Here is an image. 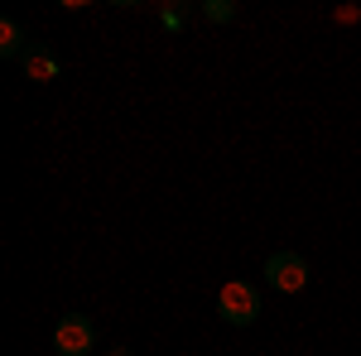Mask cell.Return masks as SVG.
<instances>
[{"label":"cell","instance_id":"1","mask_svg":"<svg viewBox=\"0 0 361 356\" xmlns=\"http://www.w3.org/2000/svg\"><path fill=\"white\" fill-rule=\"evenodd\" d=\"M217 313H222V323H231V328H250L260 318V289L250 279H226L222 294H217Z\"/></svg>","mask_w":361,"mask_h":356},{"label":"cell","instance_id":"2","mask_svg":"<svg viewBox=\"0 0 361 356\" xmlns=\"http://www.w3.org/2000/svg\"><path fill=\"white\" fill-rule=\"evenodd\" d=\"M92 347H97V323L87 313L58 318V328H54V352L58 356H92Z\"/></svg>","mask_w":361,"mask_h":356},{"label":"cell","instance_id":"3","mask_svg":"<svg viewBox=\"0 0 361 356\" xmlns=\"http://www.w3.org/2000/svg\"><path fill=\"white\" fill-rule=\"evenodd\" d=\"M265 284H270L275 294H299L308 284V260L299 250H275V255L265 260Z\"/></svg>","mask_w":361,"mask_h":356},{"label":"cell","instance_id":"4","mask_svg":"<svg viewBox=\"0 0 361 356\" xmlns=\"http://www.w3.org/2000/svg\"><path fill=\"white\" fill-rule=\"evenodd\" d=\"M20 63H25L29 82H54L58 78V58H54V49H44V44H29Z\"/></svg>","mask_w":361,"mask_h":356},{"label":"cell","instance_id":"5","mask_svg":"<svg viewBox=\"0 0 361 356\" xmlns=\"http://www.w3.org/2000/svg\"><path fill=\"white\" fill-rule=\"evenodd\" d=\"M0 58H25V25L20 20H0Z\"/></svg>","mask_w":361,"mask_h":356},{"label":"cell","instance_id":"6","mask_svg":"<svg viewBox=\"0 0 361 356\" xmlns=\"http://www.w3.org/2000/svg\"><path fill=\"white\" fill-rule=\"evenodd\" d=\"M202 15H207L212 25H231V20H236V5H231V0H207Z\"/></svg>","mask_w":361,"mask_h":356},{"label":"cell","instance_id":"7","mask_svg":"<svg viewBox=\"0 0 361 356\" xmlns=\"http://www.w3.org/2000/svg\"><path fill=\"white\" fill-rule=\"evenodd\" d=\"M183 20H188L183 10H164V15H159V25H164V29H183Z\"/></svg>","mask_w":361,"mask_h":356},{"label":"cell","instance_id":"8","mask_svg":"<svg viewBox=\"0 0 361 356\" xmlns=\"http://www.w3.org/2000/svg\"><path fill=\"white\" fill-rule=\"evenodd\" d=\"M111 356H130V347H116V352Z\"/></svg>","mask_w":361,"mask_h":356}]
</instances>
